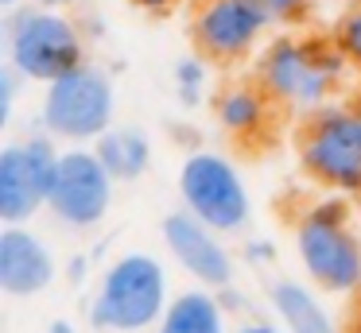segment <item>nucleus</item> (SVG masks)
<instances>
[{
  "mask_svg": "<svg viewBox=\"0 0 361 333\" xmlns=\"http://www.w3.org/2000/svg\"><path fill=\"white\" fill-rule=\"evenodd\" d=\"M252 77L276 101V108L311 116L338 101V89L357 74L326 31H272L252 58Z\"/></svg>",
  "mask_w": 361,
  "mask_h": 333,
  "instance_id": "obj_1",
  "label": "nucleus"
},
{
  "mask_svg": "<svg viewBox=\"0 0 361 333\" xmlns=\"http://www.w3.org/2000/svg\"><path fill=\"white\" fill-rule=\"evenodd\" d=\"M295 256L307 283L326 294L361 291V237L350 225L345 194L311 201L295 221Z\"/></svg>",
  "mask_w": 361,
  "mask_h": 333,
  "instance_id": "obj_2",
  "label": "nucleus"
},
{
  "mask_svg": "<svg viewBox=\"0 0 361 333\" xmlns=\"http://www.w3.org/2000/svg\"><path fill=\"white\" fill-rule=\"evenodd\" d=\"M171 279L152 252H125L102 271L90 322L109 333H152L171 306Z\"/></svg>",
  "mask_w": 361,
  "mask_h": 333,
  "instance_id": "obj_3",
  "label": "nucleus"
},
{
  "mask_svg": "<svg viewBox=\"0 0 361 333\" xmlns=\"http://www.w3.org/2000/svg\"><path fill=\"white\" fill-rule=\"evenodd\" d=\"M4 54L24 82L47 85L86 62V31L66 8H43L27 0L24 8L8 12Z\"/></svg>",
  "mask_w": 361,
  "mask_h": 333,
  "instance_id": "obj_4",
  "label": "nucleus"
},
{
  "mask_svg": "<svg viewBox=\"0 0 361 333\" xmlns=\"http://www.w3.org/2000/svg\"><path fill=\"white\" fill-rule=\"evenodd\" d=\"M295 155L303 175L326 194H361V108L353 101H330L303 116Z\"/></svg>",
  "mask_w": 361,
  "mask_h": 333,
  "instance_id": "obj_5",
  "label": "nucleus"
},
{
  "mask_svg": "<svg viewBox=\"0 0 361 333\" xmlns=\"http://www.w3.org/2000/svg\"><path fill=\"white\" fill-rule=\"evenodd\" d=\"M113 116H117V85H113L109 70L94 66V62H82L43 85L39 128L66 147H94L113 128Z\"/></svg>",
  "mask_w": 361,
  "mask_h": 333,
  "instance_id": "obj_6",
  "label": "nucleus"
},
{
  "mask_svg": "<svg viewBox=\"0 0 361 333\" xmlns=\"http://www.w3.org/2000/svg\"><path fill=\"white\" fill-rule=\"evenodd\" d=\"M179 201L187 213L218 229L221 237L241 232L252 217V194L245 186L241 170L221 151H190L179 167Z\"/></svg>",
  "mask_w": 361,
  "mask_h": 333,
  "instance_id": "obj_7",
  "label": "nucleus"
},
{
  "mask_svg": "<svg viewBox=\"0 0 361 333\" xmlns=\"http://www.w3.org/2000/svg\"><path fill=\"white\" fill-rule=\"evenodd\" d=\"M264 0H195L190 8V43L214 66H241L272 35Z\"/></svg>",
  "mask_w": 361,
  "mask_h": 333,
  "instance_id": "obj_8",
  "label": "nucleus"
},
{
  "mask_svg": "<svg viewBox=\"0 0 361 333\" xmlns=\"http://www.w3.org/2000/svg\"><path fill=\"white\" fill-rule=\"evenodd\" d=\"M113 186L117 178L105 170L97 151L90 144H74L59 151L55 178L47 194V213L66 229H97L109 217Z\"/></svg>",
  "mask_w": 361,
  "mask_h": 333,
  "instance_id": "obj_9",
  "label": "nucleus"
},
{
  "mask_svg": "<svg viewBox=\"0 0 361 333\" xmlns=\"http://www.w3.org/2000/svg\"><path fill=\"white\" fill-rule=\"evenodd\" d=\"M59 139L20 136L0 147V221L4 225H27L39 209H47L51 178L59 163Z\"/></svg>",
  "mask_w": 361,
  "mask_h": 333,
  "instance_id": "obj_10",
  "label": "nucleus"
},
{
  "mask_svg": "<svg viewBox=\"0 0 361 333\" xmlns=\"http://www.w3.org/2000/svg\"><path fill=\"white\" fill-rule=\"evenodd\" d=\"M159 237H164V248L175 260V268L195 287L221 291V287L233 283V275H237L233 252L226 248L221 232L210 229L206 221H198L195 213H187V209L167 213L164 225H159Z\"/></svg>",
  "mask_w": 361,
  "mask_h": 333,
  "instance_id": "obj_11",
  "label": "nucleus"
},
{
  "mask_svg": "<svg viewBox=\"0 0 361 333\" xmlns=\"http://www.w3.org/2000/svg\"><path fill=\"white\" fill-rule=\"evenodd\" d=\"M59 275L55 252L47 240L27 225H4L0 229V291L8 299H35Z\"/></svg>",
  "mask_w": 361,
  "mask_h": 333,
  "instance_id": "obj_12",
  "label": "nucleus"
},
{
  "mask_svg": "<svg viewBox=\"0 0 361 333\" xmlns=\"http://www.w3.org/2000/svg\"><path fill=\"white\" fill-rule=\"evenodd\" d=\"M210 108H214V120H218V128L226 132V136L249 144V139H260L268 132L276 101L257 85V77H245V82L221 85V89L214 93Z\"/></svg>",
  "mask_w": 361,
  "mask_h": 333,
  "instance_id": "obj_13",
  "label": "nucleus"
},
{
  "mask_svg": "<svg viewBox=\"0 0 361 333\" xmlns=\"http://www.w3.org/2000/svg\"><path fill=\"white\" fill-rule=\"evenodd\" d=\"M268 299H272V310L280 318L283 333H342V325L334 322L326 302L303 279H276Z\"/></svg>",
  "mask_w": 361,
  "mask_h": 333,
  "instance_id": "obj_14",
  "label": "nucleus"
},
{
  "mask_svg": "<svg viewBox=\"0 0 361 333\" xmlns=\"http://www.w3.org/2000/svg\"><path fill=\"white\" fill-rule=\"evenodd\" d=\"M152 333H233L229 329V310L221 306L218 291L187 287L171 299L159 325Z\"/></svg>",
  "mask_w": 361,
  "mask_h": 333,
  "instance_id": "obj_15",
  "label": "nucleus"
},
{
  "mask_svg": "<svg viewBox=\"0 0 361 333\" xmlns=\"http://www.w3.org/2000/svg\"><path fill=\"white\" fill-rule=\"evenodd\" d=\"M94 151L117 182H136L152 167V136L136 124H113L94 144Z\"/></svg>",
  "mask_w": 361,
  "mask_h": 333,
  "instance_id": "obj_16",
  "label": "nucleus"
},
{
  "mask_svg": "<svg viewBox=\"0 0 361 333\" xmlns=\"http://www.w3.org/2000/svg\"><path fill=\"white\" fill-rule=\"evenodd\" d=\"M210 58H202V54H183L179 62H175L171 70V85H175V97H179L183 108H198L206 101V93H210Z\"/></svg>",
  "mask_w": 361,
  "mask_h": 333,
  "instance_id": "obj_17",
  "label": "nucleus"
},
{
  "mask_svg": "<svg viewBox=\"0 0 361 333\" xmlns=\"http://www.w3.org/2000/svg\"><path fill=\"white\" fill-rule=\"evenodd\" d=\"M326 35L338 43V51L350 58L353 74L361 77V0H353V4H345L342 12L330 20Z\"/></svg>",
  "mask_w": 361,
  "mask_h": 333,
  "instance_id": "obj_18",
  "label": "nucleus"
},
{
  "mask_svg": "<svg viewBox=\"0 0 361 333\" xmlns=\"http://www.w3.org/2000/svg\"><path fill=\"white\" fill-rule=\"evenodd\" d=\"M264 12L276 31H303L319 15V0H264Z\"/></svg>",
  "mask_w": 361,
  "mask_h": 333,
  "instance_id": "obj_19",
  "label": "nucleus"
},
{
  "mask_svg": "<svg viewBox=\"0 0 361 333\" xmlns=\"http://www.w3.org/2000/svg\"><path fill=\"white\" fill-rule=\"evenodd\" d=\"M20 82H24V77H20L12 66H4V74H0V124H4V128H8V120H12V108H16Z\"/></svg>",
  "mask_w": 361,
  "mask_h": 333,
  "instance_id": "obj_20",
  "label": "nucleus"
},
{
  "mask_svg": "<svg viewBox=\"0 0 361 333\" xmlns=\"http://www.w3.org/2000/svg\"><path fill=\"white\" fill-rule=\"evenodd\" d=\"M245 260H249V263H257V268H268V263L276 260V244H272V240L252 237L249 244H245Z\"/></svg>",
  "mask_w": 361,
  "mask_h": 333,
  "instance_id": "obj_21",
  "label": "nucleus"
},
{
  "mask_svg": "<svg viewBox=\"0 0 361 333\" xmlns=\"http://www.w3.org/2000/svg\"><path fill=\"white\" fill-rule=\"evenodd\" d=\"M128 4H133L136 12H144V15H167V12H175L183 0H128Z\"/></svg>",
  "mask_w": 361,
  "mask_h": 333,
  "instance_id": "obj_22",
  "label": "nucleus"
},
{
  "mask_svg": "<svg viewBox=\"0 0 361 333\" xmlns=\"http://www.w3.org/2000/svg\"><path fill=\"white\" fill-rule=\"evenodd\" d=\"M218 299H221V306H226L229 314H241V310H245V294H237V291H233V283H229V287H221V291H218Z\"/></svg>",
  "mask_w": 361,
  "mask_h": 333,
  "instance_id": "obj_23",
  "label": "nucleus"
},
{
  "mask_svg": "<svg viewBox=\"0 0 361 333\" xmlns=\"http://www.w3.org/2000/svg\"><path fill=\"white\" fill-rule=\"evenodd\" d=\"M233 333H283V325H272V322H257V318H249V322L233 325Z\"/></svg>",
  "mask_w": 361,
  "mask_h": 333,
  "instance_id": "obj_24",
  "label": "nucleus"
},
{
  "mask_svg": "<svg viewBox=\"0 0 361 333\" xmlns=\"http://www.w3.org/2000/svg\"><path fill=\"white\" fill-rule=\"evenodd\" d=\"M86 271H90L86 256H71V263H66V279H71V283H82V279H86Z\"/></svg>",
  "mask_w": 361,
  "mask_h": 333,
  "instance_id": "obj_25",
  "label": "nucleus"
},
{
  "mask_svg": "<svg viewBox=\"0 0 361 333\" xmlns=\"http://www.w3.org/2000/svg\"><path fill=\"white\" fill-rule=\"evenodd\" d=\"M82 31H86V39H90V35H94V39H102V35H105V20H102V15H86Z\"/></svg>",
  "mask_w": 361,
  "mask_h": 333,
  "instance_id": "obj_26",
  "label": "nucleus"
},
{
  "mask_svg": "<svg viewBox=\"0 0 361 333\" xmlns=\"http://www.w3.org/2000/svg\"><path fill=\"white\" fill-rule=\"evenodd\" d=\"M47 333H78V329H74V322H66V318H55V322L47 325Z\"/></svg>",
  "mask_w": 361,
  "mask_h": 333,
  "instance_id": "obj_27",
  "label": "nucleus"
},
{
  "mask_svg": "<svg viewBox=\"0 0 361 333\" xmlns=\"http://www.w3.org/2000/svg\"><path fill=\"white\" fill-rule=\"evenodd\" d=\"M32 4H43V8H66L71 12L74 4H82V0H32Z\"/></svg>",
  "mask_w": 361,
  "mask_h": 333,
  "instance_id": "obj_28",
  "label": "nucleus"
},
{
  "mask_svg": "<svg viewBox=\"0 0 361 333\" xmlns=\"http://www.w3.org/2000/svg\"><path fill=\"white\" fill-rule=\"evenodd\" d=\"M27 0H0V8H8V12H16V8H24Z\"/></svg>",
  "mask_w": 361,
  "mask_h": 333,
  "instance_id": "obj_29",
  "label": "nucleus"
},
{
  "mask_svg": "<svg viewBox=\"0 0 361 333\" xmlns=\"http://www.w3.org/2000/svg\"><path fill=\"white\" fill-rule=\"evenodd\" d=\"M345 333H361V310L353 314V322H350V329H345Z\"/></svg>",
  "mask_w": 361,
  "mask_h": 333,
  "instance_id": "obj_30",
  "label": "nucleus"
},
{
  "mask_svg": "<svg viewBox=\"0 0 361 333\" xmlns=\"http://www.w3.org/2000/svg\"><path fill=\"white\" fill-rule=\"evenodd\" d=\"M353 105L361 108V82H357V89H353Z\"/></svg>",
  "mask_w": 361,
  "mask_h": 333,
  "instance_id": "obj_31",
  "label": "nucleus"
},
{
  "mask_svg": "<svg viewBox=\"0 0 361 333\" xmlns=\"http://www.w3.org/2000/svg\"><path fill=\"white\" fill-rule=\"evenodd\" d=\"M345 4H353V0H345Z\"/></svg>",
  "mask_w": 361,
  "mask_h": 333,
  "instance_id": "obj_32",
  "label": "nucleus"
}]
</instances>
